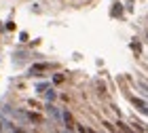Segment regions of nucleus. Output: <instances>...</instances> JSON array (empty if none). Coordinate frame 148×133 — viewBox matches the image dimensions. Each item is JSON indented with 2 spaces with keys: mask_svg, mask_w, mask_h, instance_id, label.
Returning <instances> with one entry per match:
<instances>
[{
  "mask_svg": "<svg viewBox=\"0 0 148 133\" xmlns=\"http://www.w3.org/2000/svg\"><path fill=\"white\" fill-rule=\"evenodd\" d=\"M62 121L66 123V129H74V123H72V114L68 110H64L62 112Z\"/></svg>",
  "mask_w": 148,
  "mask_h": 133,
  "instance_id": "nucleus-1",
  "label": "nucleus"
},
{
  "mask_svg": "<svg viewBox=\"0 0 148 133\" xmlns=\"http://www.w3.org/2000/svg\"><path fill=\"white\" fill-rule=\"evenodd\" d=\"M47 87H49V85H47V83H40V85H36V91H40V93H42Z\"/></svg>",
  "mask_w": 148,
  "mask_h": 133,
  "instance_id": "nucleus-5",
  "label": "nucleus"
},
{
  "mask_svg": "<svg viewBox=\"0 0 148 133\" xmlns=\"http://www.w3.org/2000/svg\"><path fill=\"white\" fill-rule=\"evenodd\" d=\"M45 95H47V99H49V102H53V99H55V95H57V93L53 91V89H49V91H45Z\"/></svg>",
  "mask_w": 148,
  "mask_h": 133,
  "instance_id": "nucleus-3",
  "label": "nucleus"
},
{
  "mask_svg": "<svg viewBox=\"0 0 148 133\" xmlns=\"http://www.w3.org/2000/svg\"><path fill=\"white\" fill-rule=\"evenodd\" d=\"M138 85H140V89H144V93H148V83L146 80H140Z\"/></svg>",
  "mask_w": 148,
  "mask_h": 133,
  "instance_id": "nucleus-4",
  "label": "nucleus"
},
{
  "mask_svg": "<svg viewBox=\"0 0 148 133\" xmlns=\"http://www.w3.org/2000/svg\"><path fill=\"white\" fill-rule=\"evenodd\" d=\"M45 70H49V63H36L30 68V74H38V72H45Z\"/></svg>",
  "mask_w": 148,
  "mask_h": 133,
  "instance_id": "nucleus-2",
  "label": "nucleus"
}]
</instances>
